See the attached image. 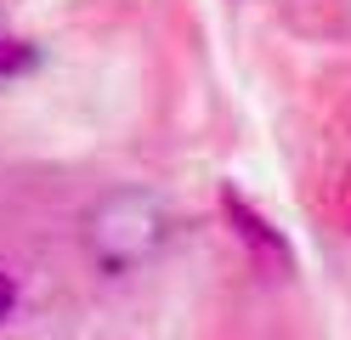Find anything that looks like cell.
<instances>
[{"label": "cell", "instance_id": "obj_1", "mask_svg": "<svg viewBox=\"0 0 351 340\" xmlns=\"http://www.w3.org/2000/svg\"><path fill=\"white\" fill-rule=\"evenodd\" d=\"M221 210H227V221H232L238 244L255 256V267H267V272H289V244H283V233H278V227L261 216L238 188H221Z\"/></svg>", "mask_w": 351, "mask_h": 340}, {"label": "cell", "instance_id": "obj_2", "mask_svg": "<svg viewBox=\"0 0 351 340\" xmlns=\"http://www.w3.org/2000/svg\"><path fill=\"white\" fill-rule=\"evenodd\" d=\"M12 306H17V278H12V272H0V324L12 317Z\"/></svg>", "mask_w": 351, "mask_h": 340}]
</instances>
